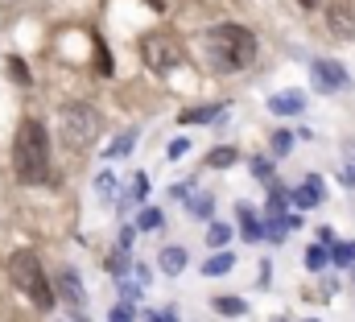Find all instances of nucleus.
Here are the masks:
<instances>
[{"mask_svg":"<svg viewBox=\"0 0 355 322\" xmlns=\"http://www.w3.org/2000/svg\"><path fill=\"white\" fill-rule=\"evenodd\" d=\"M157 223H162V215H157V211H145V215H141V228H157Z\"/></svg>","mask_w":355,"mask_h":322,"instance_id":"28","label":"nucleus"},{"mask_svg":"<svg viewBox=\"0 0 355 322\" xmlns=\"http://www.w3.org/2000/svg\"><path fill=\"white\" fill-rule=\"evenodd\" d=\"M132 141H137V137H132V133H124V137L107 149V158H124V153H132Z\"/></svg>","mask_w":355,"mask_h":322,"instance_id":"19","label":"nucleus"},{"mask_svg":"<svg viewBox=\"0 0 355 322\" xmlns=\"http://www.w3.org/2000/svg\"><path fill=\"white\" fill-rule=\"evenodd\" d=\"M207 165H215V169H227V165H236V149H215Z\"/></svg>","mask_w":355,"mask_h":322,"instance_id":"16","label":"nucleus"},{"mask_svg":"<svg viewBox=\"0 0 355 322\" xmlns=\"http://www.w3.org/2000/svg\"><path fill=\"white\" fill-rule=\"evenodd\" d=\"M12 161H17V178H21L25 186L46 182V173H50V141H46V128H42L37 120H25V124L17 128Z\"/></svg>","mask_w":355,"mask_h":322,"instance_id":"2","label":"nucleus"},{"mask_svg":"<svg viewBox=\"0 0 355 322\" xmlns=\"http://www.w3.org/2000/svg\"><path fill=\"white\" fill-rule=\"evenodd\" d=\"M227 240H232V232H227L223 223H211V236H207V244H211V248H223Z\"/></svg>","mask_w":355,"mask_h":322,"instance_id":"18","label":"nucleus"},{"mask_svg":"<svg viewBox=\"0 0 355 322\" xmlns=\"http://www.w3.org/2000/svg\"><path fill=\"white\" fill-rule=\"evenodd\" d=\"M207 54L215 71H244L257 58V37L244 25H215L207 33Z\"/></svg>","mask_w":355,"mask_h":322,"instance_id":"1","label":"nucleus"},{"mask_svg":"<svg viewBox=\"0 0 355 322\" xmlns=\"http://www.w3.org/2000/svg\"><path fill=\"white\" fill-rule=\"evenodd\" d=\"M331 256H327V248H306V269H322Z\"/></svg>","mask_w":355,"mask_h":322,"instance_id":"20","label":"nucleus"},{"mask_svg":"<svg viewBox=\"0 0 355 322\" xmlns=\"http://www.w3.org/2000/svg\"><path fill=\"white\" fill-rule=\"evenodd\" d=\"M95 186H99V194H112V190H116V173H99Z\"/></svg>","mask_w":355,"mask_h":322,"instance_id":"25","label":"nucleus"},{"mask_svg":"<svg viewBox=\"0 0 355 322\" xmlns=\"http://www.w3.org/2000/svg\"><path fill=\"white\" fill-rule=\"evenodd\" d=\"M232 264H236V260H232V252H219V256H211V260L202 264V273H207V277H223Z\"/></svg>","mask_w":355,"mask_h":322,"instance_id":"12","label":"nucleus"},{"mask_svg":"<svg viewBox=\"0 0 355 322\" xmlns=\"http://www.w3.org/2000/svg\"><path fill=\"white\" fill-rule=\"evenodd\" d=\"M141 54H145V67H149V71H157V75L174 71L178 62L186 58V54H182V42L170 37V33H149V37L141 42Z\"/></svg>","mask_w":355,"mask_h":322,"instance_id":"5","label":"nucleus"},{"mask_svg":"<svg viewBox=\"0 0 355 322\" xmlns=\"http://www.w3.org/2000/svg\"><path fill=\"white\" fill-rule=\"evenodd\" d=\"M186 149H190V141H182V137H178V141H170V158H182Z\"/></svg>","mask_w":355,"mask_h":322,"instance_id":"26","label":"nucleus"},{"mask_svg":"<svg viewBox=\"0 0 355 322\" xmlns=\"http://www.w3.org/2000/svg\"><path fill=\"white\" fill-rule=\"evenodd\" d=\"M211 211H215V203H211L207 194H198V198L190 203V215H198V219H211Z\"/></svg>","mask_w":355,"mask_h":322,"instance_id":"17","label":"nucleus"},{"mask_svg":"<svg viewBox=\"0 0 355 322\" xmlns=\"http://www.w3.org/2000/svg\"><path fill=\"white\" fill-rule=\"evenodd\" d=\"M58 289H62V298H67L71 306H83V302H87V289H83V281H75V273H71V269H62V273H58Z\"/></svg>","mask_w":355,"mask_h":322,"instance_id":"8","label":"nucleus"},{"mask_svg":"<svg viewBox=\"0 0 355 322\" xmlns=\"http://www.w3.org/2000/svg\"><path fill=\"white\" fill-rule=\"evenodd\" d=\"M240 223H244V236L248 240H261V219L248 211V203H240Z\"/></svg>","mask_w":355,"mask_h":322,"instance_id":"13","label":"nucleus"},{"mask_svg":"<svg viewBox=\"0 0 355 322\" xmlns=\"http://www.w3.org/2000/svg\"><path fill=\"white\" fill-rule=\"evenodd\" d=\"M327 25H331L335 37L352 42L355 37V4L352 0H331V8H327Z\"/></svg>","mask_w":355,"mask_h":322,"instance_id":"7","label":"nucleus"},{"mask_svg":"<svg viewBox=\"0 0 355 322\" xmlns=\"http://www.w3.org/2000/svg\"><path fill=\"white\" fill-rule=\"evenodd\" d=\"M293 203H297V207H318V203H322V182H318V173H310V182L293 190Z\"/></svg>","mask_w":355,"mask_h":322,"instance_id":"10","label":"nucleus"},{"mask_svg":"<svg viewBox=\"0 0 355 322\" xmlns=\"http://www.w3.org/2000/svg\"><path fill=\"white\" fill-rule=\"evenodd\" d=\"M8 75H12L17 83H29V71H25V62H21V58H12V62H8Z\"/></svg>","mask_w":355,"mask_h":322,"instance_id":"24","label":"nucleus"},{"mask_svg":"<svg viewBox=\"0 0 355 322\" xmlns=\"http://www.w3.org/2000/svg\"><path fill=\"white\" fill-rule=\"evenodd\" d=\"M112 322H132V310H128V306H116V310H112Z\"/></svg>","mask_w":355,"mask_h":322,"instance_id":"27","label":"nucleus"},{"mask_svg":"<svg viewBox=\"0 0 355 322\" xmlns=\"http://www.w3.org/2000/svg\"><path fill=\"white\" fill-rule=\"evenodd\" d=\"M289 149H293V137H289V133H277V137H272V153H277V158H285Z\"/></svg>","mask_w":355,"mask_h":322,"instance_id":"21","label":"nucleus"},{"mask_svg":"<svg viewBox=\"0 0 355 322\" xmlns=\"http://www.w3.org/2000/svg\"><path fill=\"white\" fill-rule=\"evenodd\" d=\"M8 277H12V285H17L37 310H50V306H54V289H50V281H46V273H42V260H37L33 252H12Z\"/></svg>","mask_w":355,"mask_h":322,"instance_id":"3","label":"nucleus"},{"mask_svg":"<svg viewBox=\"0 0 355 322\" xmlns=\"http://www.w3.org/2000/svg\"><path fill=\"white\" fill-rule=\"evenodd\" d=\"M310 79H314L318 91H347V87H352L343 62H331V58H314V62H310Z\"/></svg>","mask_w":355,"mask_h":322,"instance_id":"6","label":"nucleus"},{"mask_svg":"<svg viewBox=\"0 0 355 322\" xmlns=\"http://www.w3.org/2000/svg\"><path fill=\"white\" fill-rule=\"evenodd\" d=\"M215 310H219V314H227V319H236V314H244V302H240V298H219V302H215Z\"/></svg>","mask_w":355,"mask_h":322,"instance_id":"15","label":"nucleus"},{"mask_svg":"<svg viewBox=\"0 0 355 322\" xmlns=\"http://www.w3.org/2000/svg\"><path fill=\"white\" fill-rule=\"evenodd\" d=\"M335 260L339 264H355V244H339L335 248Z\"/></svg>","mask_w":355,"mask_h":322,"instance_id":"23","label":"nucleus"},{"mask_svg":"<svg viewBox=\"0 0 355 322\" xmlns=\"http://www.w3.org/2000/svg\"><path fill=\"white\" fill-rule=\"evenodd\" d=\"M297 4H302V8H314V4H318V0H297Z\"/></svg>","mask_w":355,"mask_h":322,"instance_id":"29","label":"nucleus"},{"mask_svg":"<svg viewBox=\"0 0 355 322\" xmlns=\"http://www.w3.org/2000/svg\"><path fill=\"white\" fill-rule=\"evenodd\" d=\"M268 108H272V112H281V116H297V112L306 108V99H302V91H281V95H272V99H268Z\"/></svg>","mask_w":355,"mask_h":322,"instance_id":"9","label":"nucleus"},{"mask_svg":"<svg viewBox=\"0 0 355 322\" xmlns=\"http://www.w3.org/2000/svg\"><path fill=\"white\" fill-rule=\"evenodd\" d=\"M58 137L67 141V149H87L91 141L99 137V112L91 103H67L58 112Z\"/></svg>","mask_w":355,"mask_h":322,"instance_id":"4","label":"nucleus"},{"mask_svg":"<svg viewBox=\"0 0 355 322\" xmlns=\"http://www.w3.org/2000/svg\"><path fill=\"white\" fill-rule=\"evenodd\" d=\"M343 158H347V161L355 165V141H343ZM343 182L352 186V182H355V169H343Z\"/></svg>","mask_w":355,"mask_h":322,"instance_id":"22","label":"nucleus"},{"mask_svg":"<svg viewBox=\"0 0 355 322\" xmlns=\"http://www.w3.org/2000/svg\"><path fill=\"white\" fill-rule=\"evenodd\" d=\"M215 116H219V108L202 103V108H186V112H182L178 120H182V124H202V120H215Z\"/></svg>","mask_w":355,"mask_h":322,"instance_id":"11","label":"nucleus"},{"mask_svg":"<svg viewBox=\"0 0 355 322\" xmlns=\"http://www.w3.org/2000/svg\"><path fill=\"white\" fill-rule=\"evenodd\" d=\"M162 269H166V273H182V269H186V252H182V248H166V252H162Z\"/></svg>","mask_w":355,"mask_h":322,"instance_id":"14","label":"nucleus"}]
</instances>
